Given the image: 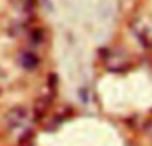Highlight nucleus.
<instances>
[{
	"label": "nucleus",
	"instance_id": "4",
	"mask_svg": "<svg viewBox=\"0 0 152 146\" xmlns=\"http://www.w3.org/2000/svg\"><path fill=\"white\" fill-rule=\"evenodd\" d=\"M103 63L110 71L120 72L128 70L132 64V60L127 51L119 50V48H112V50L105 51Z\"/></svg>",
	"mask_w": 152,
	"mask_h": 146
},
{
	"label": "nucleus",
	"instance_id": "2",
	"mask_svg": "<svg viewBox=\"0 0 152 146\" xmlns=\"http://www.w3.org/2000/svg\"><path fill=\"white\" fill-rule=\"evenodd\" d=\"M5 126L12 134H26L29 130L31 114L29 110L24 106H15L10 109L5 114Z\"/></svg>",
	"mask_w": 152,
	"mask_h": 146
},
{
	"label": "nucleus",
	"instance_id": "3",
	"mask_svg": "<svg viewBox=\"0 0 152 146\" xmlns=\"http://www.w3.org/2000/svg\"><path fill=\"white\" fill-rule=\"evenodd\" d=\"M132 35L140 43L142 47L152 52V18L147 15H140L132 19L129 24Z\"/></svg>",
	"mask_w": 152,
	"mask_h": 146
},
{
	"label": "nucleus",
	"instance_id": "5",
	"mask_svg": "<svg viewBox=\"0 0 152 146\" xmlns=\"http://www.w3.org/2000/svg\"><path fill=\"white\" fill-rule=\"evenodd\" d=\"M37 58L34 55V52H29V51H24L20 55V63L23 64V67H26L27 70L34 69L37 64Z\"/></svg>",
	"mask_w": 152,
	"mask_h": 146
},
{
	"label": "nucleus",
	"instance_id": "1",
	"mask_svg": "<svg viewBox=\"0 0 152 146\" xmlns=\"http://www.w3.org/2000/svg\"><path fill=\"white\" fill-rule=\"evenodd\" d=\"M11 7V24L15 31L27 29L32 23L35 11V0H12Z\"/></svg>",
	"mask_w": 152,
	"mask_h": 146
},
{
	"label": "nucleus",
	"instance_id": "6",
	"mask_svg": "<svg viewBox=\"0 0 152 146\" xmlns=\"http://www.w3.org/2000/svg\"><path fill=\"white\" fill-rule=\"evenodd\" d=\"M7 83H8V79H7V75L5 72L3 71V69L0 67V95H3L7 88Z\"/></svg>",
	"mask_w": 152,
	"mask_h": 146
}]
</instances>
